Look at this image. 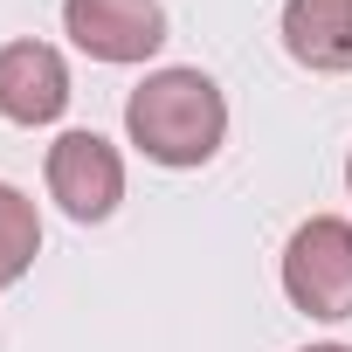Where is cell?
Listing matches in <instances>:
<instances>
[{
  "instance_id": "3",
  "label": "cell",
  "mask_w": 352,
  "mask_h": 352,
  "mask_svg": "<svg viewBox=\"0 0 352 352\" xmlns=\"http://www.w3.org/2000/svg\"><path fill=\"white\" fill-rule=\"evenodd\" d=\"M49 194L63 201L69 221H104L124 201V159L97 131H63L49 145Z\"/></svg>"
},
{
  "instance_id": "6",
  "label": "cell",
  "mask_w": 352,
  "mask_h": 352,
  "mask_svg": "<svg viewBox=\"0 0 352 352\" xmlns=\"http://www.w3.org/2000/svg\"><path fill=\"white\" fill-rule=\"evenodd\" d=\"M283 49L318 76H345L352 69V0H283Z\"/></svg>"
},
{
  "instance_id": "4",
  "label": "cell",
  "mask_w": 352,
  "mask_h": 352,
  "mask_svg": "<svg viewBox=\"0 0 352 352\" xmlns=\"http://www.w3.org/2000/svg\"><path fill=\"white\" fill-rule=\"evenodd\" d=\"M63 28L90 63H145L166 42L159 0H63Z\"/></svg>"
},
{
  "instance_id": "9",
  "label": "cell",
  "mask_w": 352,
  "mask_h": 352,
  "mask_svg": "<svg viewBox=\"0 0 352 352\" xmlns=\"http://www.w3.org/2000/svg\"><path fill=\"white\" fill-rule=\"evenodd\" d=\"M345 187H352V159H345Z\"/></svg>"
},
{
  "instance_id": "2",
  "label": "cell",
  "mask_w": 352,
  "mask_h": 352,
  "mask_svg": "<svg viewBox=\"0 0 352 352\" xmlns=\"http://www.w3.org/2000/svg\"><path fill=\"white\" fill-rule=\"evenodd\" d=\"M283 297L304 318H352V221L338 214H311L290 249H283Z\"/></svg>"
},
{
  "instance_id": "1",
  "label": "cell",
  "mask_w": 352,
  "mask_h": 352,
  "mask_svg": "<svg viewBox=\"0 0 352 352\" xmlns=\"http://www.w3.org/2000/svg\"><path fill=\"white\" fill-rule=\"evenodd\" d=\"M124 138L159 166H208L228 138V97L201 69H152L124 97Z\"/></svg>"
},
{
  "instance_id": "7",
  "label": "cell",
  "mask_w": 352,
  "mask_h": 352,
  "mask_svg": "<svg viewBox=\"0 0 352 352\" xmlns=\"http://www.w3.org/2000/svg\"><path fill=\"white\" fill-rule=\"evenodd\" d=\"M42 256V221H35V201L21 187L0 180V283H21Z\"/></svg>"
},
{
  "instance_id": "5",
  "label": "cell",
  "mask_w": 352,
  "mask_h": 352,
  "mask_svg": "<svg viewBox=\"0 0 352 352\" xmlns=\"http://www.w3.org/2000/svg\"><path fill=\"white\" fill-rule=\"evenodd\" d=\"M63 104H69V63L49 42L0 49V118L8 124H56Z\"/></svg>"
},
{
  "instance_id": "8",
  "label": "cell",
  "mask_w": 352,
  "mask_h": 352,
  "mask_svg": "<svg viewBox=\"0 0 352 352\" xmlns=\"http://www.w3.org/2000/svg\"><path fill=\"white\" fill-rule=\"evenodd\" d=\"M304 352H352V345H304Z\"/></svg>"
}]
</instances>
